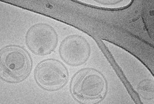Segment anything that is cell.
Segmentation results:
<instances>
[{
	"label": "cell",
	"instance_id": "obj_3",
	"mask_svg": "<svg viewBox=\"0 0 154 104\" xmlns=\"http://www.w3.org/2000/svg\"><path fill=\"white\" fill-rule=\"evenodd\" d=\"M34 79L41 89L55 92L64 87L69 74L64 64L55 58H47L38 63L33 72Z\"/></svg>",
	"mask_w": 154,
	"mask_h": 104
},
{
	"label": "cell",
	"instance_id": "obj_5",
	"mask_svg": "<svg viewBox=\"0 0 154 104\" xmlns=\"http://www.w3.org/2000/svg\"><path fill=\"white\" fill-rule=\"evenodd\" d=\"M91 54V47L85 38L72 34L65 38L59 48L62 60L71 67H79L88 61Z\"/></svg>",
	"mask_w": 154,
	"mask_h": 104
},
{
	"label": "cell",
	"instance_id": "obj_7",
	"mask_svg": "<svg viewBox=\"0 0 154 104\" xmlns=\"http://www.w3.org/2000/svg\"><path fill=\"white\" fill-rule=\"evenodd\" d=\"M94 2L99 4L100 5L106 6H112L114 5H118L122 3L123 1H119V0H97L94 1Z\"/></svg>",
	"mask_w": 154,
	"mask_h": 104
},
{
	"label": "cell",
	"instance_id": "obj_6",
	"mask_svg": "<svg viewBox=\"0 0 154 104\" xmlns=\"http://www.w3.org/2000/svg\"><path fill=\"white\" fill-rule=\"evenodd\" d=\"M137 91L140 97L145 101L154 99V82L152 79H146L140 81L137 85Z\"/></svg>",
	"mask_w": 154,
	"mask_h": 104
},
{
	"label": "cell",
	"instance_id": "obj_4",
	"mask_svg": "<svg viewBox=\"0 0 154 104\" xmlns=\"http://www.w3.org/2000/svg\"><path fill=\"white\" fill-rule=\"evenodd\" d=\"M25 43L32 52L38 56L52 53L58 43V35L53 27L45 23H38L27 30Z\"/></svg>",
	"mask_w": 154,
	"mask_h": 104
},
{
	"label": "cell",
	"instance_id": "obj_1",
	"mask_svg": "<svg viewBox=\"0 0 154 104\" xmlns=\"http://www.w3.org/2000/svg\"><path fill=\"white\" fill-rule=\"evenodd\" d=\"M69 89L73 98L80 104H99L107 96L108 85L102 72L96 68L87 67L73 75Z\"/></svg>",
	"mask_w": 154,
	"mask_h": 104
},
{
	"label": "cell",
	"instance_id": "obj_2",
	"mask_svg": "<svg viewBox=\"0 0 154 104\" xmlns=\"http://www.w3.org/2000/svg\"><path fill=\"white\" fill-rule=\"evenodd\" d=\"M32 56L23 47L10 44L0 50V76L4 82L18 84L27 79L32 73Z\"/></svg>",
	"mask_w": 154,
	"mask_h": 104
}]
</instances>
